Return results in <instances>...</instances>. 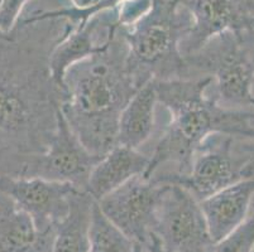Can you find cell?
<instances>
[{"label": "cell", "mask_w": 254, "mask_h": 252, "mask_svg": "<svg viewBox=\"0 0 254 252\" xmlns=\"http://www.w3.org/2000/svg\"><path fill=\"white\" fill-rule=\"evenodd\" d=\"M189 78L215 81L219 105L233 110H254V45L242 32H225L201 50L185 57Z\"/></svg>", "instance_id": "cell-5"}, {"label": "cell", "mask_w": 254, "mask_h": 252, "mask_svg": "<svg viewBox=\"0 0 254 252\" xmlns=\"http://www.w3.org/2000/svg\"><path fill=\"white\" fill-rule=\"evenodd\" d=\"M36 237L31 217L8 196L0 193V252H27Z\"/></svg>", "instance_id": "cell-17"}, {"label": "cell", "mask_w": 254, "mask_h": 252, "mask_svg": "<svg viewBox=\"0 0 254 252\" xmlns=\"http://www.w3.org/2000/svg\"><path fill=\"white\" fill-rule=\"evenodd\" d=\"M39 25L20 23L0 34V175L23 177L56 130L64 91L51 77L48 58L70 24Z\"/></svg>", "instance_id": "cell-1"}, {"label": "cell", "mask_w": 254, "mask_h": 252, "mask_svg": "<svg viewBox=\"0 0 254 252\" xmlns=\"http://www.w3.org/2000/svg\"><path fill=\"white\" fill-rule=\"evenodd\" d=\"M134 252H163L161 244H159L158 239L152 233L151 241L145 247L139 246V245H134Z\"/></svg>", "instance_id": "cell-24"}, {"label": "cell", "mask_w": 254, "mask_h": 252, "mask_svg": "<svg viewBox=\"0 0 254 252\" xmlns=\"http://www.w3.org/2000/svg\"><path fill=\"white\" fill-rule=\"evenodd\" d=\"M70 24V23H68ZM117 10L101 11L86 23L72 27L52 48L48 67L52 80L64 91V78L68 68L91 55L104 52L117 34Z\"/></svg>", "instance_id": "cell-12"}, {"label": "cell", "mask_w": 254, "mask_h": 252, "mask_svg": "<svg viewBox=\"0 0 254 252\" xmlns=\"http://www.w3.org/2000/svg\"><path fill=\"white\" fill-rule=\"evenodd\" d=\"M254 249V209L229 236L216 244L215 252H252Z\"/></svg>", "instance_id": "cell-20"}, {"label": "cell", "mask_w": 254, "mask_h": 252, "mask_svg": "<svg viewBox=\"0 0 254 252\" xmlns=\"http://www.w3.org/2000/svg\"><path fill=\"white\" fill-rule=\"evenodd\" d=\"M126 0H99V3L95 5L89 6V8H75V6H68V8L56 9V10H43L34 11L28 18L20 20L22 24H33V23L43 22V20L50 19H62L70 23L72 27L81 25L86 23L95 14L101 11L117 10L120 4Z\"/></svg>", "instance_id": "cell-19"}, {"label": "cell", "mask_w": 254, "mask_h": 252, "mask_svg": "<svg viewBox=\"0 0 254 252\" xmlns=\"http://www.w3.org/2000/svg\"><path fill=\"white\" fill-rule=\"evenodd\" d=\"M87 252H134V242L106 218L96 202L92 207Z\"/></svg>", "instance_id": "cell-18"}, {"label": "cell", "mask_w": 254, "mask_h": 252, "mask_svg": "<svg viewBox=\"0 0 254 252\" xmlns=\"http://www.w3.org/2000/svg\"><path fill=\"white\" fill-rule=\"evenodd\" d=\"M148 164L149 156L139 150L115 145L92 168L86 192L98 202L131 178L144 174Z\"/></svg>", "instance_id": "cell-14"}, {"label": "cell", "mask_w": 254, "mask_h": 252, "mask_svg": "<svg viewBox=\"0 0 254 252\" xmlns=\"http://www.w3.org/2000/svg\"><path fill=\"white\" fill-rule=\"evenodd\" d=\"M31 0H0V34L9 36L19 24L23 9Z\"/></svg>", "instance_id": "cell-22"}, {"label": "cell", "mask_w": 254, "mask_h": 252, "mask_svg": "<svg viewBox=\"0 0 254 252\" xmlns=\"http://www.w3.org/2000/svg\"><path fill=\"white\" fill-rule=\"evenodd\" d=\"M191 25L192 18L180 0H153L139 22L119 28L128 47L127 71L137 89L149 81L189 78L181 42Z\"/></svg>", "instance_id": "cell-4"}, {"label": "cell", "mask_w": 254, "mask_h": 252, "mask_svg": "<svg viewBox=\"0 0 254 252\" xmlns=\"http://www.w3.org/2000/svg\"><path fill=\"white\" fill-rule=\"evenodd\" d=\"M153 235L163 252H215L200 202L189 191L167 184L159 202Z\"/></svg>", "instance_id": "cell-7"}, {"label": "cell", "mask_w": 254, "mask_h": 252, "mask_svg": "<svg viewBox=\"0 0 254 252\" xmlns=\"http://www.w3.org/2000/svg\"><path fill=\"white\" fill-rule=\"evenodd\" d=\"M127 53L118 28L109 47L73 64L64 78L61 112L82 145L99 158L117 145L120 114L138 90L127 71Z\"/></svg>", "instance_id": "cell-2"}, {"label": "cell", "mask_w": 254, "mask_h": 252, "mask_svg": "<svg viewBox=\"0 0 254 252\" xmlns=\"http://www.w3.org/2000/svg\"><path fill=\"white\" fill-rule=\"evenodd\" d=\"M153 0H126L117 9V27L130 28L152 8Z\"/></svg>", "instance_id": "cell-21"}, {"label": "cell", "mask_w": 254, "mask_h": 252, "mask_svg": "<svg viewBox=\"0 0 254 252\" xmlns=\"http://www.w3.org/2000/svg\"><path fill=\"white\" fill-rule=\"evenodd\" d=\"M158 103L154 81L137 90L118 122L117 145L139 150L148 142L156 128V107Z\"/></svg>", "instance_id": "cell-15"}, {"label": "cell", "mask_w": 254, "mask_h": 252, "mask_svg": "<svg viewBox=\"0 0 254 252\" xmlns=\"http://www.w3.org/2000/svg\"><path fill=\"white\" fill-rule=\"evenodd\" d=\"M71 3L73 4L72 6L75 8H89V6L95 5L96 3H99V0H70Z\"/></svg>", "instance_id": "cell-25"}, {"label": "cell", "mask_w": 254, "mask_h": 252, "mask_svg": "<svg viewBox=\"0 0 254 252\" xmlns=\"http://www.w3.org/2000/svg\"><path fill=\"white\" fill-rule=\"evenodd\" d=\"M252 252H254V249H253V251H252Z\"/></svg>", "instance_id": "cell-26"}, {"label": "cell", "mask_w": 254, "mask_h": 252, "mask_svg": "<svg viewBox=\"0 0 254 252\" xmlns=\"http://www.w3.org/2000/svg\"><path fill=\"white\" fill-rule=\"evenodd\" d=\"M76 191L71 184L41 178L0 175V193L31 217L37 232L55 230L67 214L70 198Z\"/></svg>", "instance_id": "cell-10"}, {"label": "cell", "mask_w": 254, "mask_h": 252, "mask_svg": "<svg viewBox=\"0 0 254 252\" xmlns=\"http://www.w3.org/2000/svg\"><path fill=\"white\" fill-rule=\"evenodd\" d=\"M234 147L244 159L242 170H240L242 179H254V140L239 145H235L234 143Z\"/></svg>", "instance_id": "cell-23"}, {"label": "cell", "mask_w": 254, "mask_h": 252, "mask_svg": "<svg viewBox=\"0 0 254 252\" xmlns=\"http://www.w3.org/2000/svg\"><path fill=\"white\" fill-rule=\"evenodd\" d=\"M99 160L100 158L91 154L78 140L59 108L56 130L47 149L32 159L23 177L67 183L78 191H86L90 173Z\"/></svg>", "instance_id": "cell-9"}, {"label": "cell", "mask_w": 254, "mask_h": 252, "mask_svg": "<svg viewBox=\"0 0 254 252\" xmlns=\"http://www.w3.org/2000/svg\"><path fill=\"white\" fill-rule=\"evenodd\" d=\"M211 77L154 81L158 103L170 112L171 121L159 136L143 177L149 179L165 164L173 173L190 170L195 152L212 135L254 140V110H233L207 96Z\"/></svg>", "instance_id": "cell-3"}, {"label": "cell", "mask_w": 254, "mask_h": 252, "mask_svg": "<svg viewBox=\"0 0 254 252\" xmlns=\"http://www.w3.org/2000/svg\"><path fill=\"white\" fill-rule=\"evenodd\" d=\"M192 18V25L184 41V57L201 50L212 38L225 32L254 28V8L248 0H180Z\"/></svg>", "instance_id": "cell-11"}, {"label": "cell", "mask_w": 254, "mask_h": 252, "mask_svg": "<svg viewBox=\"0 0 254 252\" xmlns=\"http://www.w3.org/2000/svg\"><path fill=\"white\" fill-rule=\"evenodd\" d=\"M253 198L254 179H240L200 202L215 244L229 236L248 218Z\"/></svg>", "instance_id": "cell-13"}, {"label": "cell", "mask_w": 254, "mask_h": 252, "mask_svg": "<svg viewBox=\"0 0 254 252\" xmlns=\"http://www.w3.org/2000/svg\"><path fill=\"white\" fill-rule=\"evenodd\" d=\"M234 143L232 136H210L195 152L186 174L156 172L149 179L161 184L182 187L201 202L242 179L240 170L244 159L237 151Z\"/></svg>", "instance_id": "cell-6"}, {"label": "cell", "mask_w": 254, "mask_h": 252, "mask_svg": "<svg viewBox=\"0 0 254 252\" xmlns=\"http://www.w3.org/2000/svg\"><path fill=\"white\" fill-rule=\"evenodd\" d=\"M95 202L86 191H76L71 196L67 214L55 228L53 252H87Z\"/></svg>", "instance_id": "cell-16"}, {"label": "cell", "mask_w": 254, "mask_h": 252, "mask_svg": "<svg viewBox=\"0 0 254 252\" xmlns=\"http://www.w3.org/2000/svg\"><path fill=\"white\" fill-rule=\"evenodd\" d=\"M166 188L167 184L137 175L96 203L106 218L134 245L145 247L151 241L157 209Z\"/></svg>", "instance_id": "cell-8"}]
</instances>
